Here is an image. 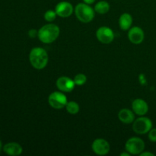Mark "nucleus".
Returning a JSON list of instances; mask_svg holds the SVG:
<instances>
[{"label": "nucleus", "instance_id": "obj_22", "mask_svg": "<svg viewBox=\"0 0 156 156\" xmlns=\"http://www.w3.org/2000/svg\"><path fill=\"white\" fill-rule=\"evenodd\" d=\"M141 156H154V154L152 153V152H141L140 154Z\"/></svg>", "mask_w": 156, "mask_h": 156}, {"label": "nucleus", "instance_id": "obj_21", "mask_svg": "<svg viewBox=\"0 0 156 156\" xmlns=\"http://www.w3.org/2000/svg\"><path fill=\"white\" fill-rule=\"evenodd\" d=\"M37 34H38V32H37V30H34V29H31V30H30V31L28 32L29 37L31 38L35 37L37 35Z\"/></svg>", "mask_w": 156, "mask_h": 156}, {"label": "nucleus", "instance_id": "obj_12", "mask_svg": "<svg viewBox=\"0 0 156 156\" xmlns=\"http://www.w3.org/2000/svg\"><path fill=\"white\" fill-rule=\"evenodd\" d=\"M133 111L137 115L143 116L149 111V106L148 104L143 99L137 98L133 101L132 103Z\"/></svg>", "mask_w": 156, "mask_h": 156}, {"label": "nucleus", "instance_id": "obj_10", "mask_svg": "<svg viewBox=\"0 0 156 156\" xmlns=\"http://www.w3.org/2000/svg\"><path fill=\"white\" fill-rule=\"evenodd\" d=\"M74 80L70 79L67 76H61L56 81V86L58 89L60 90L63 92H70L73 91L75 88Z\"/></svg>", "mask_w": 156, "mask_h": 156}, {"label": "nucleus", "instance_id": "obj_18", "mask_svg": "<svg viewBox=\"0 0 156 156\" xmlns=\"http://www.w3.org/2000/svg\"><path fill=\"white\" fill-rule=\"evenodd\" d=\"M73 80H74L76 85L81 86V85H83L84 84L86 83L87 77L85 75L82 74V73H79V74H77L76 76H75Z\"/></svg>", "mask_w": 156, "mask_h": 156}, {"label": "nucleus", "instance_id": "obj_13", "mask_svg": "<svg viewBox=\"0 0 156 156\" xmlns=\"http://www.w3.org/2000/svg\"><path fill=\"white\" fill-rule=\"evenodd\" d=\"M3 151L5 153H6L9 155L12 156H18L22 153V147L18 143H6L2 147Z\"/></svg>", "mask_w": 156, "mask_h": 156}, {"label": "nucleus", "instance_id": "obj_6", "mask_svg": "<svg viewBox=\"0 0 156 156\" xmlns=\"http://www.w3.org/2000/svg\"><path fill=\"white\" fill-rule=\"evenodd\" d=\"M48 102L54 109H62L67 104V98L61 91H54L49 95Z\"/></svg>", "mask_w": 156, "mask_h": 156}, {"label": "nucleus", "instance_id": "obj_3", "mask_svg": "<svg viewBox=\"0 0 156 156\" xmlns=\"http://www.w3.org/2000/svg\"><path fill=\"white\" fill-rule=\"evenodd\" d=\"M75 13L80 21L88 23L93 20L94 17V10L86 3H79L75 8Z\"/></svg>", "mask_w": 156, "mask_h": 156}, {"label": "nucleus", "instance_id": "obj_8", "mask_svg": "<svg viewBox=\"0 0 156 156\" xmlns=\"http://www.w3.org/2000/svg\"><path fill=\"white\" fill-rule=\"evenodd\" d=\"M93 152L98 155H107L110 152V144L104 139H96L91 145Z\"/></svg>", "mask_w": 156, "mask_h": 156}, {"label": "nucleus", "instance_id": "obj_15", "mask_svg": "<svg viewBox=\"0 0 156 156\" xmlns=\"http://www.w3.org/2000/svg\"><path fill=\"white\" fill-rule=\"evenodd\" d=\"M133 24V18L129 14L123 13L119 18V25L123 30H129Z\"/></svg>", "mask_w": 156, "mask_h": 156}, {"label": "nucleus", "instance_id": "obj_5", "mask_svg": "<svg viewBox=\"0 0 156 156\" xmlns=\"http://www.w3.org/2000/svg\"><path fill=\"white\" fill-rule=\"evenodd\" d=\"M152 127V122L148 117H139L133 121V129L138 134H146L150 131Z\"/></svg>", "mask_w": 156, "mask_h": 156}, {"label": "nucleus", "instance_id": "obj_1", "mask_svg": "<svg viewBox=\"0 0 156 156\" xmlns=\"http://www.w3.org/2000/svg\"><path fill=\"white\" fill-rule=\"evenodd\" d=\"M29 60L34 68L36 69H42L45 68L48 63V54L44 48L34 47L30 50Z\"/></svg>", "mask_w": 156, "mask_h": 156}, {"label": "nucleus", "instance_id": "obj_17", "mask_svg": "<svg viewBox=\"0 0 156 156\" xmlns=\"http://www.w3.org/2000/svg\"><path fill=\"white\" fill-rule=\"evenodd\" d=\"M66 108L70 114H73V115L78 114V112L79 111V105L76 101L67 102Z\"/></svg>", "mask_w": 156, "mask_h": 156}, {"label": "nucleus", "instance_id": "obj_2", "mask_svg": "<svg viewBox=\"0 0 156 156\" xmlns=\"http://www.w3.org/2000/svg\"><path fill=\"white\" fill-rule=\"evenodd\" d=\"M59 27L54 24H47L43 26L38 30L37 36L40 41L44 44H51L54 42L59 35Z\"/></svg>", "mask_w": 156, "mask_h": 156}, {"label": "nucleus", "instance_id": "obj_7", "mask_svg": "<svg viewBox=\"0 0 156 156\" xmlns=\"http://www.w3.org/2000/svg\"><path fill=\"white\" fill-rule=\"evenodd\" d=\"M96 37L101 43L105 44H111L114 39V34L110 27H101L96 31Z\"/></svg>", "mask_w": 156, "mask_h": 156}, {"label": "nucleus", "instance_id": "obj_23", "mask_svg": "<svg viewBox=\"0 0 156 156\" xmlns=\"http://www.w3.org/2000/svg\"><path fill=\"white\" fill-rule=\"evenodd\" d=\"M83 2L88 5H91V4H93V3L95 2V0H83Z\"/></svg>", "mask_w": 156, "mask_h": 156}, {"label": "nucleus", "instance_id": "obj_9", "mask_svg": "<svg viewBox=\"0 0 156 156\" xmlns=\"http://www.w3.org/2000/svg\"><path fill=\"white\" fill-rule=\"evenodd\" d=\"M73 11H74V9H73V5L69 2H61L58 3L55 9L56 15L61 18H68L71 16Z\"/></svg>", "mask_w": 156, "mask_h": 156}, {"label": "nucleus", "instance_id": "obj_16", "mask_svg": "<svg viewBox=\"0 0 156 156\" xmlns=\"http://www.w3.org/2000/svg\"><path fill=\"white\" fill-rule=\"evenodd\" d=\"M110 5L106 1H100L94 6V11L99 14H106L109 12Z\"/></svg>", "mask_w": 156, "mask_h": 156}, {"label": "nucleus", "instance_id": "obj_11", "mask_svg": "<svg viewBox=\"0 0 156 156\" xmlns=\"http://www.w3.org/2000/svg\"><path fill=\"white\" fill-rule=\"evenodd\" d=\"M144 32L140 27H133L129 28L128 32V37L131 43L134 44H140L144 40Z\"/></svg>", "mask_w": 156, "mask_h": 156}, {"label": "nucleus", "instance_id": "obj_20", "mask_svg": "<svg viewBox=\"0 0 156 156\" xmlns=\"http://www.w3.org/2000/svg\"><path fill=\"white\" fill-rule=\"evenodd\" d=\"M149 139L150 141L156 142V129H151L149 132Z\"/></svg>", "mask_w": 156, "mask_h": 156}, {"label": "nucleus", "instance_id": "obj_4", "mask_svg": "<svg viewBox=\"0 0 156 156\" xmlns=\"http://www.w3.org/2000/svg\"><path fill=\"white\" fill-rule=\"evenodd\" d=\"M125 149L130 155H140L144 151L145 143L139 137H132L126 141Z\"/></svg>", "mask_w": 156, "mask_h": 156}, {"label": "nucleus", "instance_id": "obj_25", "mask_svg": "<svg viewBox=\"0 0 156 156\" xmlns=\"http://www.w3.org/2000/svg\"><path fill=\"white\" fill-rule=\"evenodd\" d=\"M2 149V142L1 140H0V152H1Z\"/></svg>", "mask_w": 156, "mask_h": 156}, {"label": "nucleus", "instance_id": "obj_19", "mask_svg": "<svg viewBox=\"0 0 156 156\" xmlns=\"http://www.w3.org/2000/svg\"><path fill=\"white\" fill-rule=\"evenodd\" d=\"M56 12L53 10H48L44 14V18L48 22H52L56 18Z\"/></svg>", "mask_w": 156, "mask_h": 156}, {"label": "nucleus", "instance_id": "obj_14", "mask_svg": "<svg viewBox=\"0 0 156 156\" xmlns=\"http://www.w3.org/2000/svg\"><path fill=\"white\" fill-rule=\"evenodd\" d=\"M118 117L120 121L124 123H127V124L133 123L135 119L133 112L126 108H123L119 111Z\"/></svg>", "mask_w": 156, "mask_h": 156}, {"label": "nucleus", "instance_id": "obj_24", "mask_svg": "<svg viewBox=\"0 0 156 156\" xmlns=\"http://www.w3.org/2000/svg\"><path fill=\"white\" fill-rule=\"evenodd\" d=\"M129 155H130V154H129L128 152H123V153L120 154V156H129Z\"/></svg>", "mask_w": 156, "mask_h": 156}]
</instances>
